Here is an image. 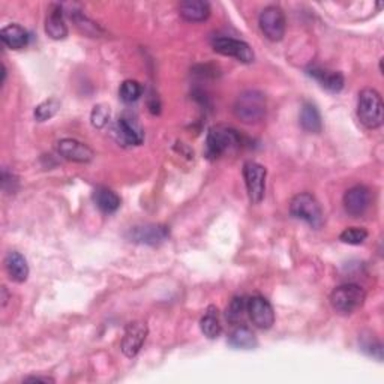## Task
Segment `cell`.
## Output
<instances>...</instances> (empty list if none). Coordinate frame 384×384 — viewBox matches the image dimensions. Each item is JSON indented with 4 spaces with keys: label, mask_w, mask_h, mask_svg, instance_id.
Masks as SVG:
<instances>
[{
    "label": "cell",
    "mask_w": 384,
    "mask_h": 384,
    "mask_svg": "<svg viewBox=\"0 0 384 384\" xmlns=\"http://www.w3.org/2000/svg\"><path fill=\"white\" fill-rule=\"evenodd\" d=\"M357 118L368 130H377L383 125L384 106L381 95L376 89L366 87L359 93Z\"/></svg>",
    "instance_id": "6da1fadb"
},
{
    "label": "cell",
    "mask_w": 384,
    "mask_h": 384,
    "mask_svg": "<svg viewBox=\"0 0 384 384\" xmlns=\"http://www.w3.org/2000/svg\"><path fill=\"white\" fill-rule=\"evenodd\" d=\"M266 97L259 90L242 92L236 98L233 113L243 123H259L266 116Z\"/></svg>",
    "instance_id": "7a4b0ae2"
},
{
    "label": "cell",
    "mask_w": 384,
    "mask_h": 384,
    "mask_svg": "<svg viewBox=\"0 0 384 384\" xmlns=\"http://www.w3.org/2000/svg\"><path fill=\"white\" fill-rule=\"evenodd\" d=\"M290 213L296 219L304 221L312 228H320L324 223L321 206L316 197L309 192H300L293 197L292 203H290Z\"/></svg>",
    "instance_id": "3957f363"
},
{
    "label": "cell",
    "mask_w": 384,
    "mask_h": 384,
    "mask_svg": "<svg viewBox=\"0 0 384 384\" xmlns=\"http://www.w3.org/2000/svg\"><path fill=\"white\" fill-rule=\"evenodd\" d=\"M365 290L357 284H344L336 287L330 295V304L336 312L348 316L365 304Z\"/></svg>",
    "instance_id": "277c9868"
},
{
    "label": "cell",
    "mask_w": 384,
    "mask_h": 384,
    "mask_svg": "<svg viewBox=\"0 0 384 384\" xmlns=\"http://www.w3.org/2000/svg\"><path fill=\"white\" fill-rule=\"evenodd\" d=\"M240 135L236 130L228 126H213L206 138V156L209 159H218L227 150L240 144Z\"/></svg>",
    "instance_id": "5b68a950"
},
{
    "label": "cell",
    "mask_w": 384,
    "mask_h": 384,
    "mask_svg": "<svg viewBox=\"0 0 384 384\" xmlns=\"http://www.w3.org/2000/svg\"><path fill=\"white\" fill-rule=\"evenodd\" d=\"M259 25L267 39L272 42H279L285 35L287 23H285L284 11L276 5L264 8L259 17Z\"/></svg>",
    "instance_id": "8992f818"
},
{
    "label": "cell",
    "mask_w": 384,
    "mask_h": 384,
    "mask_svg": "<svg viewBox=\"0 0 384 384\" xmlns=\"http://www.w3.org/2000/svg\"><path fill=\"white\" fill-rule=\"evenodd\" d=\"M266 168L255 161H248L243 166V178H245L247 191L251 203L259 204L264 199L266 192Z\"/></svg>",
    "instance_id": "52a82bcc"
},
{
    "label": "cell",
    "mask_w": 384,
    "mask_h": 384,
    "mask_svg": "<svg viewBox=\"0 0 384 384\" xmlns=\"http://www.w3.org/2000/svg\"><path fill=\"white\" fill-rule=\"evenodd\" d=\"M213 50L223 56L235 57L242 63H252L255 61V54L251 49V45L245 41L227 38V37H218L212 41Z\"/></svg>",
    "instance_id": "ba28073f"
},
{
    "label": "cell",
    "mask_w": 384,
    "mask_h": 384,
    "mask_svg": "<svg viewBox=\"0 0 384 384\" xmlns=\"http://www.w3.org/2000/svg\"><path fill=\"white\" fill-rule=\"evenodd\" d=\"M113 134L116 140L123 146H140L144 142L143 128L131 116H122L116 122Z\"/></svg>",
    "instance_id": "9c48e42d"
},
{
    "label": "cell",
    "mask_w": 384,
    "mask_h": 384,
    "mask_svg": "<svg viewBox=\"0 0 384 384\" xmlns=\"http://www.w3.org/2000/svg\"><path fill=\"white\" fill-rule=\"evenodd\" d=\"M247 311L249 312V318L257 326L259 329L267 330L271 329L275 323V311L271 302L263 296H252L248 299Z\"/></svg>",
    "instance_id": "30bf717a"
},
{
    "label": "cell",
    "mask_w": 384,
    "mask_h": 384,
    "mask_svg": "<svg viewBox=\"0 0 384 384\" xmlns=\"http://www.w3.org/2000/svg\"><path fill=\"white\" fill-rule=\"evenodd\" d=\"M147 324L144 321H132L128 324L122 340V353L126 357H135L146 341Z\"/></svg>",
    "instance_id": "8fae6325"
},
{
    "label": "cell",
    "mask_w": 384,
    "mask_h": 384,
    "mask_svg": "<svg viewBox=\"0 0 384 384\" xmlns=\"http://www.w3.org/2000/svg\"><path fill=\"white\" fill-rule=\"evenodd\" d=\"M371 206V191L364 185H356L344 194V207L353 218L362 216Z\"/></svg>",
    "instance_id": "7c38bea8"
},
{
    "label": "cell",
    "mask_w": 384,
    "mask_h": 384,
    "mask_svg": "<svg viewBox=\"0 0 384 384\" xmlns=\"http://www.w3.org/2000/svg\"><path fill=\"white\" fill-rule=\"evenodd\" d=\"M130 239L135 243H143V245H159V243L166 242L170 236V230L166 225L159 224H146L134 227L130 231Z\"/></svg>",
    "instance_id": "4fadbf2b"
},
{
    "label": "cell",
    "mask_w": 384,
    "mask_h": 384,
    "mask_svg": "<svg viewBox=\"0 0 384 384\" xmlns=\"http://www.w3.org/2000/svg\"><path fill=\"white\" fill-rule=\"evenodd\" d=\"M57 152L61 154L68 161L73 162H80V164H86V162H90L95 156L93 150L85 144L78 142L75 138H63L57 143Z\"/></svg>",
    "instance_id": "5bb4252c"
},
{
    "label": "cell",
    "mask_w": 384,
    "mask_h": 384,
    "mask_svg": "<svg viewBox=\"0 0 384 384\" xmlns=\"http://www.w3.org/2000/svg\"><path fill=\"white\" fill-rule=\"evenodd\" d=\"M45 33L51 39L61 41L68 37V27L63 17V9L61 5H51L49 9V16L45 18Z\"/></svg>",
    "instance_id": "9a60e30c"
},
{
    "label": "cell",
    "mask_w": 384,
    "mask_h": 384,
    "mask_svg": "<svg viewBox=\"0 0 384 384\" xmlns=\"http://www.w3.org/2000/svg\"><path fill=\"white\" fill-rule=\"evenodd\" d=\"M179 14L188 23H203L211 17V5L203 0H185L179 5Z\"/></svg>",
    "instance_id": "2e32d148"
},
{
    "label": "cell",
    "mask_w": 384,
    "mask_h": 384,
    "mask_svg": "<svg viewBox=\"0 0 384 384\" xmlns=\"http://www.w3.org/2000/svg\"><path fill=\"white\" fill-rule=\"evenodd\" d=\"M5 267L9 278L16 283H25L29 278V264L27 260L17 251H11L5 259Z\"/></svg>",
    "instance_id": "e0dca14e"
},
{
    "label": "cell",
    "mask_w": 384,
    "mask_h": 384,
    "mask_svg": "<svg viewBox=\"0 0 384 384\" xmlns=\"http://www.w3.org/2000/svg\"><path fill=\"white\" fill-rule=\"evenodd\" d=\"M309 75L317 80L320 86L332 93H338L344 89V75L336 71H329V69L323 68H312L309 71Z\"/></svg>",
    "instance_id": "ac0fdd59"
},
{
    "label": "cell",
    "mask_w": 384,
    "mask_h": 384,
    "mask_svg": "<svg viewBox=\"0 0 384 384\" xmlns=\"http://www.w3.org/2000/svg\"><path fill=\"white\" fill-rule=\"evenodd\" d=\"M0 39L11 50H21L29 44V33L18 25H8L0 32Z\"/></svg>",
    "instance_id": "d6986e66"
},
{
    "label": "cell",
    "mask_w": 384,
    "mask_h": 384,
    "mask_svg": "<svg viewBox=\"0 0 384 384\" xmlns=\"http://www.w3.org/2000/svg\"><path fill=\"white\" fill-rule=\"evenodd\" d=\"M93 200H95L101 212L109 215L118 212V209L120 207L122 203L120 197L113 190L106 188V186H101V188L95 190V192H93Z\"/></svg>",
    "instance_id": "ffe728a7"
},
{
    "label": "cell",
    "mask_w": 384,
    "mask_h": 384,
    "mask_svg": "<svg viewBox=\"0 0 384 384\" xmlns=\"http://www.w3.org/2000/svg\"><path fill=\"white\" fill-rule=\"evenodd\" d=\"M300 125L306 132L318 134L323 130L321 114L312 102H305L300 110Z\"/></svg>",
    "instance_id": "44dd1931"
},
{
    "label": "cell",
    "mask_w": 384,
    "mask_h": 384,
    "mask_svg": "<svg viewBox=\"0 0 384 384\" xmlns=\"http://www.w3.org/2000/svg\"><path fill=\"white\" fill-rule=\"evenodd\" d=\"M228 344L233 348H237V350H254L255 347L259 345L257 336L254 335V332L247 328V326H240L235 332L230 335Z\"/></svg>",
    "instance_id": "7402d4cb"
},
{
    "label": "cell",
    "mask_w": 384,
    "mask_h": 384,
    "mask_svg": "<svg viewBox=\"0 0 384 384\" xmlns=\"http://www.w3.org/2000/svg\"><path fill=\"white\" fill-rule=\"evenodd\" d=\"M200 329L204 336H207L209 340H215L221 335V323L218 318V309L215 306H209L207 312L204 314V317L200 321Z\"/></svg>",
    "instance_id": "603a6c76"
},
{
    "label": "cell",
    "mask_w": 384,
    "mask_h": 384,
    "mask_svg": "<svg viewBox=\"0 0 384 384\" xmlns=\"http://www.w3.org/2000/svg\"><path fill=\"white\" fill-rule=\"evenodd\" d=\"M59 110H61V101L56 99V98H50V99L41 102L39 106L35 109L33 116L38 122H45V120H50L51 118H54Z\"/></svg>",
    "instance_id": "cb8c5ba5"
},
{
    "label": "cell",
    "mask_w": 384,
    "mask_h": 384,
    "mask_svg": "<svg viewBox=\"0 0 384 384\" xmlns=\"http://www.w3.org/2000/svg\"><path fill=\"white\" fill-rule=\"evenodd\" d=\"M143 95V86L135 80H125L119 89V97L123 102L131 104L135 102Z\"/></svg>",
    "instance_id": "d4e9b609"
},
{
    "label": "cell",
    "mask_w": 384,
    "mask_h": 384,
    "mask_svg": "<svg viewBox=\"0 0 384 384\" xmlns=\"http://www.w3.org/2000/svg\"><path fill=\"white\" fill-rule=\"evenodd\" d=\"M247 305H248V300L243 296L233 297L230 305L227 306V311H225L227 320L233 324H237L243 317V312L247 311Z\"/></svg>",
    "instance_id": "484cf974"
},
{
    "label": "cell",
    "mask_w": 384,
    "mask_h": 384,
    "mask_svg": "<svg viewBox=\"0 0 384 384\" xmlns=\"http://www.w3.org/2000/svg\"><path fill=\"white\" fill-rule=\"evenodd\" d=\"M368 237V231L365 228L360 227H350L341 233V242L348 243V245H360V243H364Z\"/></svg>",
    "instance_id": "4316f807"
},
{
    "label": "cell",
    "mask_w": 384,
    "mask_h": 384,
    "mask_svg": "<svg viewBox=\"0 0 384 384\" xmlns=\"http://www.w3.org/2000/svg\"><path fill=\"white\" fill-rule=\"evenodd\" d=\"M110 107H107L106 104H99V106H95L92 110V114H90V122L92 125L98 128V130H101V128L106 126L110 120Z\"/></svg>",
    "instance_id": "83f0119b"
},
{
    "label": "cell",
    "mask_w": 384,
    "mask_h": 384,
    "mask_svg": "<svg viewBox=\"0 0 384 384\" xmlns=\"http://www.w3.org/2000/svg\"><path fill=\"white\" fill-rule=\"evenodd\" d=\"M26 383H54V378L51 377H41V376H37V377H27L25 378Z\"/></svg>",
    "instance_id": "f1b7e54d"
}]
</instances>
